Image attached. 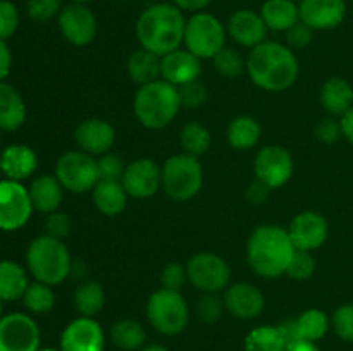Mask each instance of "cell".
I'll list each match as a JSON object with an SVG mask.
<instances>
[{"label": "cell", "mask_w": 353, "mask_h": 351, "mask_svg": "<svg viewBox=\"0 0 353 351\" xmlns=\"http://www.w3.org/2000/svg\"><path fill=\"white\" fill-rule=\"evenodd\" d=\"M247 72L255 86L265 92H285L299 78V61L286 45L268 41L252 48L247 58Z\"/></svg>", "instance_id": "6da1fadb"}, {"label": "cell", "mask_w": 353, "mask_h": 351, "mask_svg": "<svg viewBox=\"0 0 353 351\" xmlns=\"http://www.w3.org/2000/svg\"><path fill=\"white\" fill-rule=\"evenodd\" d=\"M186 19L174 3L161 2L147 7L137 21V38L141 48L164 55L178 50L185 38Z\"/></svg>", "instance_id": "7a4b0ae2"}, {"label": "cell", "mask_w": 353, "mask_h": 351, "mask_svg": "<svg viewBox=\"0 0 353 351\" xmlns=\"http://www.w3.org/2000/svg\"><path fill=\"white\" fill-rule=\"evenodd\" d=\"M295 253L288 229L279 226H261L250 234L247 243V260L252 270L265 279L286 274Z\"/></svg>", "instance_id": "3957f363"}, {"label": "cell", "mask_w": 353, "mask_h": 351, "mask_svg": "<svg viewBox=\"0 0 353 351\" xmlns=\"http://www.w3.org/2000/svg\"><path fill=\"white\" fill-rule=\"evenodd\" d=\"M133 110L141 126L147 129L168 127L181 110L178 88L164 79H157L138 88Z\"/></svg>", "instance_id": "277c9868"}, {"label": "cell", "mask_w": 353, "mask_h": 351, "mask_svg": "<svg viewBox=\"0 0 353 351\" xmlns=\"http://www.w3.org/2000/svg\"><path fill=\"white\" fill-rule=\"evenodd\" d=\"M28 272H31L38 282L57 286L68 279L72 270L71 253L64 241L55 237L38 236L30 243L26 250Z\"/></svg>", "instance_id": "5b68a950"}, {"label": "cell", "mask_w": 353, "mask_h": 351, "mask_svg": "<svg viewBox=\"0 0 353 351\" xmlns=\"http://www.w3.org/2000/svg\"><path fill=\"white\" fill-rule=\"evenodd\" d=\"M203 184V171L199 158L192 155H172L162 165V189L176 202L195 198Z\"/></svg>", "instance_id": "8992f818"}, {"label": "cell", "mask_w": 353, "mask_h": 351, "mask_svg": "<svg viewBox=\"0 0 353 351\" xmlns=\"http://www.w3.org/2000/svg\"><path fill=\"white\" fill-rule=\"evenodd\" d=\"M147 319L157 332L164 336H178L188 326V303L181 291L161 288L148 298Z\"/></svg>", "instance_id": "52a82bcc"}, {"label": "cell", "mask_w": 353, "mask_h": 351, "mask_svg": "<svg viewBox=\"0 0 353 351\" xmlns=\"http://www.w3.org/2000/svg\"><path fill=\"white\" fill-rule=\"evenodd\" d=\"M226 28L223 26L216 16L209 12H193L192 17L186 19L185 26V43L186 50L202 61V58H214L217 52L226 47Z\"/></svg>", "instance_id": "ba28073f"}, {"label": "cell", "mask_w": 353, "mask_h": 351, "mask_svg": "<svg viewBox=\"0 0 353 351\" xmlns=\"http://www.w3.org/2000/svg\"><path fill=\"white\" fill-rule=\"evenodd\" d=\"M55 178L69 193H88L100 181L99 165L83 150L65 151L55 164Z\"/></svg>", "instance_id": "9c48e42d"}, {"label": "cell", "mask_w": 353, "mask_h": 351, "mask_svg": "<svg viewBox=\"0 0 353 351\" xmlns=\"http://www.w3.org/2000/svg\"><path fill=\"white\" fill-rule=\"evenodd\" d=\"M188 281L202 292H221L230 286L231 268L223 257L210 251L193 255L186 264Z\"/></svg>", "instance_id": "30bf717a"}, {"label": "cell", "mask_w": 353, "mask_h": 351, "mask_svg": "<svg viewBox=\"0 0 353 351\" xmlns=\"http://www.w3.org/2000/svg\"><path fill=\"white\" fill-rule=\"evenodd\" d=\"M33 210L30 191L23 182L12 179L0 181V231L12 233L24 227Z\"/></svg>", "instance_id": "8fae6325"}, {"label": "cell", "mask_w": 353, "mask_h": 351, "mask_svg": "<svg viewBox=\"0 0 353 351\" xmlns=\"http://www.w3.org/2000/svg\"><path fill=\"white\" fill-rule=\"evenodd\" d=\"M40 327L28 313H7L0 319V351H40Z\"/></svg>", "instance_id": "7c38bea8"}, {"label": "cell", "mask_w": 353, "mask_h": 351, "mask_svg": "<svg viewBox=\"0 0 353 351\" xmlns=\"http://www.w3.org/2000/svg\"><path fill=\"white\" fill-rule=\"evenodd\" d=\"M62 36L74 47H86L92 43L99 31L95 14L86 3L71 2L62 7L57 17Z\"/></svg>", "instance_id": "4fadbf2b"}, {"label": "cell", "mask_w": 353, "mask_h": 351, "mask_svg": "<svg viewBox=\"0 0 353 351\" xmlns=\"http://www.w3.org/2000/svg\"><path fill=\"white\" fill-rule=\"evenodd\" d=\"M255 179L264 182L271 189L285 186L293 176V158L286 148L269 145L259 150L254 162Z\"/></svg>", "instance_id": "5bb4252c"}, {"label": "cell", "mask_w": 353, "mask_h": 351, "mask_svg": "<svg viewBox=\"0 0 353 351\" xmlns=\"http://www.w3.org/2000/svg\"><path fill=\"white\" fill-rule=\"evenodd\" d=\"M121 182L131 198H150L162 188V167L150 158H137L126 164Z\"/></svg>", "instance_id": "9a60e30c"}, {"label": "cell", "mask_w": 353, "mask_h": 351, "mask_svg": "<svg viewBox=\"0 0 353 351\" xmlns=\"http://www.w3.org/2000/svg\"><path fill=\"white\" fill-rule=\"evenodd\" d=\"M105 334L102 326L92 317L71 320L61 334V351H103Z\"/></svg>", "instance_id": "2e32d148"}, {"label": "cell", "mask_w": 353, "mask_h": 351, "mask_svg": "<svg viewBox=\"0 0 353 351\" xmlns=\"http://www.w3.org/2000/svg\"><path fill=\"white\" fill-rule=\"evenodd\" d=\"M288 234L295 250L314 251L319 250L326 243L330 226H327V220L321 213L307 210V212L299 213L292 220L288 227Z\"/></svg>", "instance_id": "e0dca14e"}, {"label": "cell", "mask_w": 353, "mask_h": 351, "mask_svg": "<svg viewBox=\"0 0 353 351\" xmlns=\"http://www.w3.org/2000/svg\"><path fill=\"white\" fill-rule=\"evenodd\" d=\"M300 21L314 31L334 30L347 16L345 0H302L299 3Z\"/></svg>", "instance_id": "ac0fdd59"}, {"label": "cell", "mask_w": 353, "mask_h": 351, "mask_svg": "<svg viewBox=\"0 0 353 351\" xmlns=\"http://www.w3.org/2000/svg\"><path fill=\"white\" fill-rule=\"evenodd\" d=\"M226 312L241 320L257 319L265 308V299L261 289L248 282H236L228 286L224 292Z\"/></svg>", "instance_id": "d6986e66"}, {"label": "cell", "mask_w": 353, "mask_h": 351, "mask_svg": "<svg viewBox=\"0 0 353 351\" xmlns=\"http://www.w3.org/2000/svg\"><path fill=\"white\" fill-rule=\"evenodd\" d=\"M74 140L79 150L92 157H100V155L110 151L114 141H116V131H114L112 124H109L107 120L92 117V119L83 120L76 127Z\"/></svg>", "instance_id": "ffe728a7"}, {"label": "cell", "mask_w": 353, "mask_h": 351, "mask_svg": "<svg viewBox=\"0 0 353 351\" xmlns=\"http://www.w3.org/2000/svg\"><path fill=\"white\" fill-rule=\"evenodd\" d=\"M226 31L241 47L255 48L257 45L264 43L269 30L261 12H255L252 9H240L230 17Z\"/></svg>", "instance_id": "44dd1931"}, {"label": "cell", "mask_w": 353, "mask_h": 351, "mask_svg": "<svg viewBox=\"0 0 353 351\" xmlns=\"http://www.w3.org/2000/svg\"><path fill=\"white\" fill-rule=\"evenodd\" d=\"M200 71H202L200 58L186 48H178V50L162 57L161 79L176 86V88L199 79Z\"/></svg>", "instance_id": "7402d4cb"}, {"label": "cell", "mask_w": 353, "mask_h": 351, "mask_svg": "<svg viewBox=\"0 0 353 351\" xmlns=\"http://www.w3.org/2000/svg\"><path fill=\"white\" fill-rule=\"evenodd\" d=\"M38 167V155L31 147L23 143H14L3 148L0 153V171L6 179L24 181Z\"/></svg>", "instance_id": "603a6c76"}, {"label": "cell", "mask_w": 353, "mask_h": 351, "mask_svg": "<svg viewBox=\"0 0 353 351\" xmlns=\"http://www.w3.org/2000/svg\"><path fill=\"white\" fill-rule=\"evenodd\" d=\"M28 191H30L33 209L47 213V215L52 212H57L62 200H64V188L59 182V179L50 174H41L34 178Z\"/></svg>", "instance_id": "cb8c5ba5"}, {"label": "cell", "mask_w": 353, "mask_h": 351, "mask_svg": "<svg viewBox=\"0 0 353 351\" xmlns=\"http://www.w3.org/2000/svg\"><path fill=\"white\" fill-rule=\"evenodd\" d=\"M26 120V103L12 85L0 81V131H17Z\"/></svg>", "instance_id": "d4e9b609"}, {"label": "cell", "mask_w": 353, "mask_h": 351, "mask_svg": "<svg viewBox=\"0 0 353 351\" xmlns=\"http://www.w3.org/2000/svg\"><path fill=\"white\" fill-rule=\"evenodd\" d=\"M321 103L333 117H341L353 107V86L343 78H330L321 88Z\"/></svg>", "instance_id": "484cf974"}, {"label": "cell", "mask_w": 353, "mask_h": 351, "mask_svg": "<svg viewBox=\"0 0 353 351\" xmlns=\"http://www.w3.org/2000/svg\"><path fill=\"white\" fill-rule=\"evenodd\" d=\"M93 203L100 213L107 217H116L126 209L128 193L121 181H105L100 179L92 191Z\"/></svg>", "instance_id": "4316f807"}, {"label": "cell", "mask_w": 353, "mask_h": 351, "mask_svg": "<svg viewBox=\"0 0 353 351\" xmlns=\"http://www.w3.org/2000/svg\"><path fill=\"white\" fill-rule=\"evenodd\" d=\"M128 74L131 81L143 86L161 79L162 57L145 48H138L128 58Z\"/></svg>", "instance_id": "83f0119b"}, {"label": "cell", "mask_w": 353, "mask_h": 351, "mask_svg": "<svg viewBox=\"0 0 353 351\" xmlns=\"http://www.w3.org/2000/svg\"><path fill=\"white\" fill-rule=\"evenodd\" d=\"M265 26L271 31H288L300 21L299 3L292 0H265L261 9Z\"/></svg>", "instance_id": "f1b7e54d"}, {"label": "cell", "mask_w": 353, "mask_h": 351, "mask_svg": "<svg viewBox=\"0 0 353 351\" xmlns=\"http://www.w3.org/2000/svg\"><path fill=\"white\" fill-rule=\"evenodd\" d=\"M30 281L23 265L12 260H0V301L23 299Z\"/></svg>", "instance_id": "f546056e"}, {"label": "cell", "mask_w": 353, "mask_h": 351, "mask_svg": "<svg viewBox=\"0 0 353 351\" xmlns=\"http://www.w3.org/2000/svg\"><path fill=\"white\" fill-rule=\"evenodd\" d=\"M261 124L255 117L252 116H238L234 119H231V123L228 124L226 129V138L228 143L234 150H250L261 140Z\"/></svg>", "instance_id": "4dcf8cb0"}, {"label": "cell", "mask_w": 353, "mask_h": 351, "mask_svg": "<svg viewBox=\"0 0 353 351\" xmlns=\"http://www.w3.org/2000/svg\"><path fill=\"white\" fill-rule=\"evenodd\" d=\"M110 341L121 351H138L145 346L147 332L137 320L121 319L110 327Z\"/></svg>", "instance_id": "1f68e13d"}, {"label": "cell", "mask_w": 353, "mask_h": 351, "mask_svg": "<svg viewBox=\"0 0 353 351\" xmlns=\"http://www.w3.org/2000/svg\"><path fill=\"white\" fill-rule=\"evenodd\" d=\"M105 306V291L102 284L95 281L83 282L74 291V308L81 317H92L95 319Z\"/></svg>", "instance_id": "d6a6232c"}, {"label": "cell", "mask_w": 353, "mask_h": 351, "mask_svg": "<svg viewBox=\"0 0 353 351\" xmlns=\"http://www.w3.org/2000/svg\"><path fill=\"white\" fill-rule=\"evenodd\" d=\"M245 351H285L286 341L278 326H259L247 334Z\"/></svg>", "instance_id": "836d02e7"}, {"label": "cell", "mask_w": 353, "mask_h": 351, "mask_svg": "<svg viewBox=\"0 0 353 351\" xmlns=\"http://www.w3.org/2000/svg\"><path fill=\"white\" fill-rule=\"evenodd\" d=\"M299 327L300 339L317 343L327 334L331 327V319L319 308H309L300 313L299 319H295Z\"/></svg>", "instance_id": "e575fe53"}, {"label": "cell", "mask_w": 353, "mask_h": 351, "mask_svg": "<svg viewBox=\"0 0 353 351\" xmlns=\"http://www.w3.org/2000/svg\"><path fill=\"white\" fill-rule=\"evenodd\" d=\"M179 143H181L183 153L199 158L209 151L212 136H210V131L203 124L193 120V123L183 126L181 134H179Z\"/></svg>", "instance_id": "d590c367"}, {"label": "cell", "mask_w": 353, "mask_h": 351, "mask_svg": "<svg viewBox=\"0 0 353 351\" xmlns=\"http://www.w3.org/2000/svg\"><path fill=\"white\" fill-rule=\"evenodd\" d=\"M23 303L26 310L34 315H45L50 312L55 305V292L52 286L45 282H31L23 296Z\"/></svg>", "instance_id": "8d00e7d4"}, {"label": "cell", "mask_w": 353, "mask_h": 351, "mask_svg": "<svg viewBox=\"0 0 353 351\" xmlns=\"http://www.w3.org/2000/svg\"><path fill=\"white\" fill-rule=\"evenodd\" d=\"M212 62L214 69H216L221 76L230 79L238 78V76L247 69V62H245L243 55L238 50H234V48L224 47L223 50L217 52V54L214 55Z\"/></svg>", "instance_id": "74e56055"}, {"label": "cell", "mask_w": 353, "mask_h": 351, "mask_svg": "<svg viewBox=\"0 0 353 351\" xmlns=\"http://www.w3.org/2000/svg\"><path fill=\"white\" fill-rule=\"evenodd\" d=\"M316 268L317 262L314 258L312 251L295 250L292 260H290L288 268H286V274L292 279H295V281H307V279H310L316 274Z\"/></svg>", "instance_id": "f35d334b"}, {"label": "cell", "mask_w": 353, "mask_h": 351, "mask_svg": "<svg viewBox=\"0 0 353 351\" xmlns=\"http://www.w3.org/2000/svg\"><path fill=\"white\" fill-rule=\"evenodd\" d=\"M224 310H226L224 299H221L216 292H203V296L196 303V317L203 323L219 322Z\"/></svg>", "instance_id": "ab89813d"}, {"label": "cell", "mask_w": 353, "mask_h": 351, "mask_svg": "<svg viewBox=\"0 0 353 351\" xmlns=\"http://www.w3.org/2000/svg\"><path fill=\"white\" fill-rule=\"evenodd\" d=\"M62 7V0H28L26 12L34 23H48L59 17Z\"/></svg>", "instance_id": "60d3db41"}, {"label": "cell", "mask_w": 353, "mask_h": 351, "mask_svg": "<svg viewBox=\"0 0 353 351\" xmlns=\"http://www.w3.org/2000/svg\"><path fill=\"white\" fill-rule=\"evenodd\" d=\"M331 327L341 341L353 344V303H347L334 310Z\"/></svg>", "instance_id": "b9f144b4"}, {"label": "cell", "mask_w": 353, "mask_h": 351, "mask_svg": "<svg viewBox=\"0 0 353 351\" xmlns=\"http://www.w3.org/2000/svg\"><path fill=\"white\" fill-rule=\"evenodd\" d=\"M178 95L181 107L185 109H200L207 100V88L199 79L178 86Z\"/></svg>", "instance_id": "7bdbcfd3"}, {"label": "cell", "mask_w": 353, "mask_h": 351, "mask_svg": "<svg viewBox=\"0 0 353 351\" xmlns=\"http://www.w3.org/2000/svg\"><path fill=\"white\" fill-rule=\"evenodd\" d=\"M21 16L16 3L10 0H0V40L14 36L19 28Z\"/></svg>", "instance_id": "ee69618b"}, {"label": "cell", "mask_w": 353, "mask_h": 351, "mask_svg": "<svg viewBox=\"0 0 353 351\" xmlns=\"http://www.w3.org/2000/svg\"><path fill=\"white\" fill-rule=\"evenodd\" d=\"M97 165H99L100 179H105V181H121L124 174V169H126L123 157L117 153H112V151H107V153L100 155L99 160H97Z\"/></svg>", "instance_id": "f6af8a7d"}, {"label": "cell", "mask_w": 353, "mask_h": 351, "mask_svg": "<svg viewBox=\"0 0 353 351\" xmlns=\"http://www.w3.org/2000/svg\"><path fill=\"white\" fill-rule=\"evenodd\" d=\"M188 282V272H186V265L172 264L165 265L161 272V286L164 289H171V291H181L185 284Z\"/></svg>", "instance_id": "bcb514c9"}, {"label": "cell", "mask_w": 353, "mask_h": 351, "mask_svg": "<svg viewBox=\"0 0 353 351\" xmlns=\"http://www.w3.org/2000/svg\"><path fill=\"white\" fill-rule=\"evenodd\" d=\"M71 229L72 222L65 213L57 210V212H52L47 215V220H45V234L47 236L64 241L71 234Z\"/></svg>", "instance_id": "7dc6e473"}, {"label": "cell", "mask_w": 353, "mask_h": 351, "mask_svg": "<svg viewBox=\"0 0 353 351\" xmlns=\"http://www.w3.org/2000/svg\"><path fill=\"white\" fill-rule=\"evenodd\" d=\"M314 134H316L317 140L324 145H333L343 136V131H341V123L336 119V117L330 116L324 117L317 123L316 129H314Z\"/></svg>", "instance_id": "c3c4849f"}, {"label": "cell", "mask_w": 353, "mask_h": 351, "mask_svg": "<svg viewBox=\"0 0 353 351\" xmlns=\"http://www.w3.org/2000/svg\"><path fill=\"white\" fill-rule=\"evenodd\" d=\"M285 36L290 48H305L307 45L312 43L314 30L310 26H307L303 21H299L288 31H285Z\"/></svg>", "instance_id": "681fc988"}, {"label": "cell", "mask_w": 353, "mask_h": 351, "mask_svg": "<svg viewBox=\"0 0 353 351\" xmlns=\"http://www.w3.org/2000/svg\"><path fill=\"white\" fill-rule=\"evenodd\" d=\"M269 195H271V188L265 186L262 181H259V179H255L247 189L248 202L254 203V205H262V203L268 202Z\"/></svg>", "instance_id": "f907efd6"}, {"label": "cell", "mask_w": 353, "mask_h": 351, "mask_svg": "<svg viewBox=\"0 0 353 351\" xmlns=\"http://www.w3.org/2000/svg\"><path fill=\"white\" fill-rule=\"evenodd\" d=\"M12 69V54L6 40H0V81H6Z\"/></svg>", "instance_id": "816d5d0a"}, {"label": "cell", "mask_w": 353, "mask_h": 351, "mask_svg": "<svg viewBox=\"0 0 353 351\" xmlns=\"http://www.w3.org/2000/svg\"><path fill=\"white\" fill-rule=\"evenodd\" d=\"M279 330H281L283 337L286 341V346L292 343H296V341H302L300 339V334H299V327H296L295 320H286V322L279 323Z\"/></svg>", "instance_id": "f5cc1de1"}, {"label": "cell", "mask_w": 353, "mask_h": 351, "mask_svg": "<svg viewBox=\"0 0 353 351\" xmlns=\"http://www.w3.org/2000/svg\"><path fill=\"white\" fill-rule=\"evenodd\" d=\"M212 0H172L174 6H178L181 10H190V12H200L205 9Z\"/></svg>", "instance_id": "db71d44e"}, {"label": "cell", "mask_w": 353, "mask_h": 351, "mask_svg": "<svg viewBox=\"0 0 353 351\" xmlns=\"http://www.w3.org/2000/svg\"><path fill=\"white\" fill-rule=\"evenodd\" d=\"M340 123L341 131H343V138H347V140L353 145V107L345 114V116H341Z\"/></svg>", "instance_id": "11a10c76"}, {"label": "cell", "mask_w": 353, "mask_h": 351, "mask_svg": "<svg viewBox=\"0 0 353 351\" xmlns=\"http://www.w3.org/2000/svg\"><path fill=\"white\" fill-rule=\"evenodd\" d=\"M285 351H321L317 343H309V341H296L286 346Z\"/></svg>", "instance_id": "9f6ffc18"}, {"label": "cell", "mask_w": 353, "mask_h": 351, "mask_svg": "<svg viewBox=\"0 0 353 351\" xmlns=\"http://www.w3.org/2000/svg\"><path fill=\"white\" fill-rule=\"evenodd\" d=\"M141 351H169V350L165 346H162V344H150V346H145Z\"/></svg>", "instance_id": "6f0895ef"}, {"label": "cell", "mask_w": 353, "mask_h": 351, "mask_svg": "<svg viewBox=\"0 0 353 351\" xmlns=\"http://www.w3.org/2000/svg\"><path fill=\"white\" fill-rule=\"evenodd\" d=\"M69 2H76V3H90L93 0H69Z\"/></svg>", "instance_id": "680465c9"}, {"label": "cell", "mask_w": 353, "mask_h": 351, "mask_svg": "<svg viewBox=\"0 0 353 351\" xmlns=\"http://www.w3.org/2000/svg\"><path fill=\"white\" fill-rule=\"evenodd\" d=\"M2 303H3V301H0V319H2V317H3V306H2Z\"/></svg>", "instance_id": "91938a15"}, {"label": "cell", "mask_w": 353, "mask_h": 351, "mask_svg": "<svg viewBox=\"0 0 353 351\" xmlns=\"http://www.w3.org/2000/svg\"><path fill=\"white\" fill-rule=\"evenodd\" d=\"M40 351H61V350H54V348H43V350Z\"/></svg>", "instance_id": "94428289"}, {"label": "cell", "mask_w": 353, "mask_h": 351, "mask_svg": "<svg viewBox=\"0 0 353 351\" xmlns=\"http://www.w3.org/2000/svg\"><path fill=\"white\" fill-rule=\"evenodd\" d=\"M114 2H130V0H114Z\"/></svg>", "instance_id": "6125c7cd"}, {"label": "cell", "mask_w": 353, "mask_h": 351, "mask_svg": "<svg viewBox=\"0 0 353 351\" xmlns=\"http://www.w3.org/2000/svg\"><path fill=\"white\" fill-rule=\"evenodd\" d=\"M292 2H295V3H300V2H302V0H292Z\"/></svg>", "instance_id": "be15d7a7"}]
</instances>
